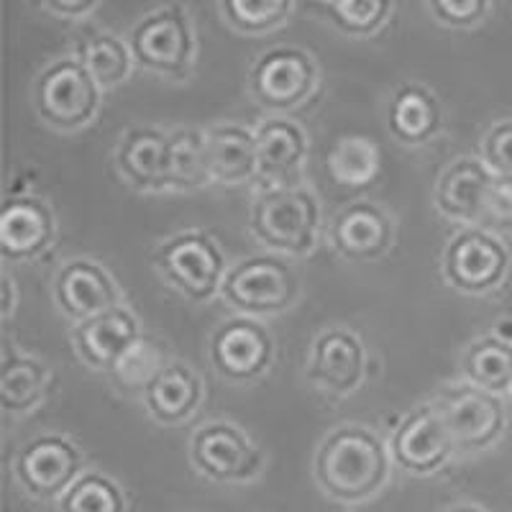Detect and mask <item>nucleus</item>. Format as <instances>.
<instances>
[{"mask_svg": "<svg viewBox=\"0 0 512 512\" xmlns=\"http://www.w3.org/2000/svg\"><path fill=\"white\" fill-rule=\"evenodd\" d=\"M313 474L331 500L361 505L377 497L390 479V451L367 425H338L315 451Z\"/></svg>", "mask_w": 512, "mask_h": 512, "instance_id": "obj_1", "label": "nucleus"}, {"mask_svg": "<svg viewBox=\"0 0 512 512\" xmlns=\"http://www.w3.org/2000/svg\"><path fill=\"white\" fill-rule=\"evenodd\" d=\"M249 226L254 239L274 254L305 256L318 241L320 203L305 185L259 190L251 203Z\"/></svg>", "mask_w": 512, "mask_h": 512, "instance_id": "obj_2", "label": "nucleus"}, {"mask_svg": "<svg viewBox=\"0 0 512 512\" xmlns=\"http://www.w3.org/2000/svg\"><path fill=\"white\" fill-rule=\"evenodd\" d=\"M128 47L141 70L167 80H187L198 57L192 21L182 6H162L141 16L128 31Z\"/></svg>", "mask_w": 512, "mask_h": 512, "instance_id": "obj_3", "label": "nucleus"}, {"mask_svg": "<svg viewBox=\"0 0 512 512\" xmlns=\"http://www.w3.org/2000/svg\"><path fill=\"white\" fill-rule=\"evenodd\" d=\"M31 100L44 123L57 131H80L98 116L100 85L75 54H67L39 72Z\"/></svg>", "mask_w": 512, "mask_h": 512, "instance_id": "obj_4", "label": "nucleus"}, {"mask_svg": "<svg viewBox=\"0 0 512 512\" xmlns=\"http://www.w3.org/2000/svg\"><path fill=\"white\" fill-rule=\"evenodd\" d=\"M221 295L249 318L287 313L300 297V274L282 254H254L228 267Z\"/></svg>", "mask_w": 512, "mask_h": 512, "instance_id": "obj_5", "label": "nucleus"}, {"mask_svg": "<svg viewBox=\"0 0 512 512\" xmlns=\"http://www.w3.org/2000/svg\"><path fill=\"white\" fill-rule=\"evenodd\" d=\"M152 264L167 285L192 303H208L226 280V256L205 231H180L152 251Z\"/></svg>", "mask_w": 512, "mask_h": 512, "instance_id": "obj_6", "label": "nucleus"}, {"mask_svg": "<svg viewBox=\"0 0 512 512\" xmlns=\"http://www.w3.org/2000/svg\"><path fill=\"white\" fill-rule=\"evenodd\" d=\"M249 93L256 105L274 116L300 108L315 93L320 72L305 49L280 44L262 52L249 67Z\"/></svg>", "mask_w": 512, "mask_h": 512, "instance_id": "obj_7", "label": "nucleus"}, {"mask_svg": "<svg viewBox=\"0 0 512 512\" xmlns=\"http://www.w3.org/2000/svg\"><path fill=\"white\" fill-rule=\"evenodd\" d=\"M82 451L62 433H39L18 448L13 477L34 500H62L64 492L82 477Z\"/></svg>", "mask_w": 512, "mask_h": 512, "instance_id": "obj_8", "label": "nucleus"}, {"mask_svg": "<svg viewBox=\"0 0 512 512\" xmlns=\"http://www.w3.org/2000/svg\"><path fill=\"white\" fill-rule=\"evenodd\" d=\"M190 464L210 482L244 484L259 477L264 454L239 425L228 420H210L192 433Z\"/></svg>", "mask_w": 512, "mask_h": 512, "instance_id": "obj_9", "label": "nucleus"}, {"mask_svg": "<svg viewBox=\"0 0 512 512\" xmlns=\"http://www.w3.org/2000/svg\"><path fill=\"white\" fill-rule=\"evenodd\" d=\"M431 402L446 420L456 451H484L505 431L507 415L500 395L479 390L469 382L446 384Z\"/></svg>", "mask_w": 512, "mask_h": 512, "instance_id": "obj_10", "label": "nucleus"}, {"mask_svg": "<svg viewBox=\"0 0 512 512\" xmlns=\"http://www.w3.org/2000/svg\"><path fill=\"white\" fill-rule=\"evenodd\" d=\"M274 338L259 318L233 315L210 333L208 359L228 382L249 384L269 372L274 364Z\"/></svg>", "mask_w": 512, "mask_h": 512, "instance_id": "obj_11", "label": "nucleus"}, {"mask_svg": "<svg viewBox=\"0 0 512 512\" xmlns=\"http://www.w3.org/2000/svg\"><path fill=\"white\" fill-rule=\"evenodd\" d=\"M443 274L466 295H487L505 282L510 254L495 233L484 228H461L443 249Z\"/></svg>", "mask_w": 512, "mask_h": 512, "instance_id": "obj_12", "label": "nucleus"}, {"mask_svg": "<svg viewBox=\"0 0 512 512\" xmlns=\"http://www.w3.org/2000/svg\"><path fill=\"white\" fill-rule=\"evenodd\" d=\"M456 451L446 420L433 402H423L397 423L390 441V456L402 472L431 477L446 466Z\"/></svg>", "mask_w": 512, "mask_h": 512, "instance_id": "obj_13", "label": "nucleus"}, {"mask_svg": "<svg viewBox=\"0 0 512 512\" xmlns=\"http://www.w3.org/2000/svg\"><path fill=\"white\" fill-rule=\"evenodd\" d=\"M367 374V349L351 328H326L310 346L308 379L333 397L359 390Z\"/></svg>", "mask_w": 512, "mask_h": 512, "instance_id": "obj_14", "label": "nucleus"}, {"mask_svg": "<svg viewBox=\"0 0 512 512\" xmlns=\"http://www.w3.org/2000/svg\"><path fill=\"white\" fill-rule=\"evenodd\" d=\"M54 303L75 323L121 305V290L108 269L95 259L75 256L57 269L52 282Z\"/></svg>", "mask_w": 512, "mask_h": 512, "instance_id": "obj_15", "label": "nucleus"}, {"mask_svg": "<svg viewBox=\"0 0 512 512\" xmlns=\"http://www.w3.org/2000/svg\"><path fill=\"white\" fill-rule=\"evenodd\" d=\"M256 182L262 190L269 187L300 185L308 136L303 126L285 116H269L256 126Z\"/></svg>", "mask_w": 512, "mask_h": 512, "instance_id": "obj_16", "label": "nucleus"}, {"mask_svg": "<svg viewBox=\"0 0 512 512\" xmlns=\"http://www.w3.org/2000/svg\"><path fill=\"white\" fill-rule=\"evenodd\" d=\"M141 336L144 333H141L139 318L126 305H118V308L108 310V313H100L95 318L75 323L70 333L77 356L90 369L111 374L116 372L123 356L134 349Z\"/></svg>", "mask_w": 512, "mask_h": 512, "instance_id": "obj_17", "label": "nucleus"}, {"mask_svg": "<svg viewBox=\"0 0 512 512\" xmlns=\"http://www.w3.org/2000/svg\"><path fill=\"white\" fill-rule=\"evenodd\" d=\"M395 241V223L382 205L354 200L331 221V244L349 262H377Z\"/></svg>", "mask_w": 512, "mask_h": 512, "instance_id": "obj_18", "label": "nucleus"}, {"mask_svg": "<svg viewBox=\"0 0 512 512\" xmlns=\"http://www.w3.org/2000/svg\"><path fill=\"white\" fill-rule=\"evenodd\" d=\"M54 210L36 195H16L0 210V254L6 262H31L52 246Z\"/></svg>", "mask_w": 512, "mask_h": 512, "instance_id": "obj_19", "label": "nucleus"}, {"mask_svg": "<svg viewBox=\"0 0 512 512\" xmlns=\"http://www.w3.org/2000/svg\"><path fill=\"white\" fill-rule=\"evenodd\" d=\"M492 185H495V175L489 172L482 159L459 157L438 175L433 200H436V208L451 221L479 226Z\"/></svg>", "mask_w": 512, "mask_h": 512, "instance_id": "obj_20", "label": "nucleus"}, {"mask_svg": "<svg viewBox=\"0 0 512 512\" xmlns=\"http://www.w3.org/2000/svg\"><path fill=\"white\" fill-rule=\"evenodd\" d=\"M116 167L136 190H169V134L154 126L128 128L116 146Z\"/></svg>", "mask_w": 512, "mask_h": 512, "instance_id": "obj_21", "label": "nucleus"}, {"mask_svg": "<svg viewBox=\"0 0 512 512\" xmlns=\"http://www.w3.org/2000/svg\"><path fill=\"white\" fill-rule=\"evenodd\" d=\"M210 182L244 185L256 182V134L241 123L223 121L205 131Z\"/></svg>", "mask_w": 512, "mask_h": 512, "instance_id": "obj_22", "label": "nucleus"}, {"mask_svg": "<svg viewBox=\"0 0 512 512\" xmlns=\"http://www.w3.org/2000/svg\"><path fill=\"white\" fill-rule=\"evenodd\" d=\"M443 126V111L436 95L423 82L408 80L392 93L387 105V128L400 144L423 146L436 139Z\"/></svg>", "mask_w": 512, "mask_h": 512, "instance_id": "obj_23", "label": "nucleus"}, {"mask_svg": "<svg viewBox=\"0 0 512 512\" xmlns=\"http://www.w3.org/2000/svg\"><path fill=\"white\" fill-rule=\"evenodd\" d=\"M203 379L185 361H169L144 392V405L159 425H180L198 413Z\"/></svg>", "mask_w": 512, "mask_h": 512, "instance_id": "obj_24", "label": "nucleus"}, {"mask_svg": "<svg viewBox=\"0 0 512 512\" xmlns=\"http://www.w3.org/2000/svg\"><path fill=\"white\" fill-rule=\"evenodd\" d=\"M52 390V372L36 356L18 354L13 346L3 349L0 361V405L11 415H24L39 405Z\"/></svg>", "mask_w": 512, "mask_h": 512, "instance_id": "obj_25", "label": "nucleus"}, {"mask_svg": "<svg viewBox=\"0 0 512 512\" xmlns=\"http://www.w3.org/2000/svg\"><path fill=\"white\" fill-rule=\"evenodd\" d=\"M75 57L88 67L100 90L123 85L136 64L128 41L116 34H108V31H93V34L80 36L75 44Z\"/></svg>", "mask_w": 512, "mask_h": 512, "instance_id": "obj_26", "label": "nucleus"}, {"mask_svg": "<svg viewBox=\"0 0 512 512\" xmlns=\"http://www.w3.org/2000/svg\"><path fill=\"white\" fill-rule=\"evenodd\" d=\"M461 374L466 382L492 395L512 390V346L502 344L492 333L474 338L461 354Z\"/></svg>", "mask_w": 512, "mask_h": 512, "instance_id": "obj_27", "label": "nucleus"}, {"mask_svg": "<svg viewBox=\"0 0 512 512\" xmlns=\"http://www.w3.org/2000/svg\"><path fill=\"white\" fill-rule=\"evenodd\" d=\"M326 169L338 185L367 187L379 177L382 152L369 136H341L328 149Z\"/></svg>", "mask_w": 512, "mask_h": 512, "instance_id": "obj_28", "label": "nucleus"}, {"mask_svg": "<svg viewBox=\"0 0 512 512\" xmlns=\"http://www.w3.org/2000/svg\"><path fill=\"white\" fill-rule=\"evenodd\" d=\"M210 182L205 131L182 126L169 134V190H198Z\"/></svg>", "mask_w": 512, "mask_h": 512, "instance_id": "obj_29", "label": "nucleus"}, {"mask_svg": "<svg viewBox=\"0 0 512 512\" xmlns=\"http://www.w3.org/2000/svg\"><path fill=\"white\" fill-rule=\"evenodd\" d=\"M308 8L326 16L338 31L349 36L374 34L392 13L390 0H323V3H308Z\"/></svg>", "mask_w": 512, "mask_h": 512, "instance_id": "obj_30", "label": "nucleus"}, {"mask_svg": "<svg viewBox=\"0 0 512 512\" xmlns=\"http://www.w3.org/2000/svg\"><path fill=\"white\" fill-rule=\"evenodd\" d=\"M59 512H126V495L116 479L93 469L64 492Z\"/></svg>", "mask_w": 512, "mask_h": 512, "instance_id": "obj_31", "label": "nucleus"}, {"mask_svg": "<svg viewBox=\"0 0 512 512\" xmlns=\"http://www.w3.org/2000/svg\"><path fill=\"white\" fill-rule=\"evenodd\" d=\"M292 11L295 3L290 0H223L221 3V13L228 24L244 34H267L280 29Z\"/></svg>", "mask_w": 512, "mask_h": 512, "instance_id": "obj_32", "label": "nucleus"}, {"mask_svg": "<svg viewBox=\"0 0 512 512\" xmlns=\"http://www.w3.org/2000/svg\"><path fill=\"white\" fill-rule=\"evenodd\" d=\"M169 364L167 354H164L162 346L149 336H141L136 341V346L128 351L126 356L121 359V364L116 367L113 377L116 382L121 384L123 390L131 392H141L144 395L146 387L159 377L164 367Z\"/></svg>", "mask_w": 512, "mask_h": 512, "instance_id": "obj_33", "label": "nucleus"}, {"mask_svg": "<svg viewBox=\"0 0 512 512\" xmlns=\"http://www.w3.org/2000/svg\"><path fill=\"white\" fill-rule=\"evenodd\" d=\"M479 149H482V162L492 175L512 180V118L492 123Z\"/></svg>", "mask_w": 512, "mask_h": 512, "instance_id": "obj_34", "label": "nucleus"}, {"mask_svg": "<svg viewBox=\"0 0 512 512\" xmlns=\"http://www.w3.org/2000/svg\"><path fill=\"white\" fill-rule=\"evenodd\" d=\"M428 8L443 26L451 29H472L482 24L489 13L487 0H431Z\"/></svg>", "mask_w": 512, "mask_h": 512, "instance_id": "obj_35", "label": "nucleus"}, {"mask_svg": "<svg viewBox=\"0 0 512 512\" xmlns=\"http://www.w3.org/2000/svg\"><path fill=\"white\" fill-rule=\"evenodd\" d=\"M477 228L484 231H512V180L495 175V185L489 190L487 208L482 223Z\"/></svg>", "mask_w": 512, "mask_h": 512, "instance_id": "obj_36", "label": "nucleus"}, {"mask_svg": "<svg viewBox=\"0 0 512 512\" xmlns=\"http://www.w3.org/2000/svg\"><path fill=\"white\" fill-rule=\"evenodd\" d=\"M98 8L95 0H44V11L59 18H82Z\"/></svg>", "mask_w": 512, "mask_h": 512, "instance_id": "obj_37", "label": "nucleus"}, {"mask_svg": "<svg viewBox=\"0 0 512 512\" xmlns=\"http://www.w3.org/2000/svg\"><path fill=\"white\" fill-rule=\"evenodd\" d=\"M492 336L500 338L502 344L512 346V315H502L492 323Z\"/></svg>", "mask_w": 512, "mask_h": 512, "instance_id": "obj_38", "label": "nucleus"}, {"mask_svg": "<svg viewBox=\"0 0 512 512\" xmlns=\"http://www.w3.org/2000/svg\"><path fill=\"white\" fill-rule=\"evenodd\" d=\"M13 313V282H8V274H3V315L8 318Z\"/></svg>", "mask_w": 512, "mask_h": 512, "instance_id": "obj_39", "label": "nucleus"}, {"mask_svg": "<svg viewBox=\"0 0 512 512\" xmlns=\"http://www.w3.org/2000/svg\"><path fill=\"white\" fill-rule=\"evenodd\" d=\"M446 512H487V510H482V507H477V505H456Z\"/></svg>", "mask_w": 512, "mask_h": 512, "instance_id": "obj_40", "label": "nucleus"}]
</instances>
